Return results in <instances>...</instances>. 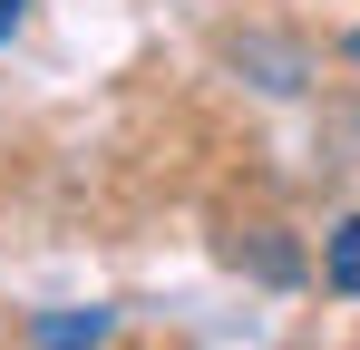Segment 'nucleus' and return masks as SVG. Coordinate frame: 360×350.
I'll return each mask as SVG.
<instances>
[{"label": "nucleus", "instance_id": "nucleus-1", "mask_svg": "<svg viewBox=\"0 0 360 350\" xmlns=\"http://www.w3.org/2000/svg\"><path fill=\"white\" fill-rule=\"evenodd\" d=\"M321 283H331V292H351V302H360V214H351L341 233H331V243H321Z\"/></svg>", "mask_w": 360, "mask_h": 350}, {"label": "nucleus", "instance_id": "nucleus-2", "mask_svg": "<svg viewBox=\"0 0 360 350\" xmlns=\"http://www.w3.org/2000/svg\"><path fill=\"white\" fill-rule=\"evenodd\" d=\"M39 341H108V311H49Z\"/></svg>", "mask_w": 360, "mask_h": 350}, {"label": "nucleus", "instance_id": "nucleus-3", "mask_svg": "<svg viewBox=\"0 0 360 350\" xmlns=\"http://www.w3.org/2000/svg\"><path fill=\"white\" fill-rule=\"evenodd\" d=\"M20 20H30V0H0V49L20 39Z\"/></svg>", "mask_w": 360, "mask_h": 350}, {"label": "nucleus", "instance_id": "nucleus-4", "mask_svg": "<svg viewBox=\"0 0 360 350\" xmlns=\"http://www.w3.org/2000/svg\"><path fill=\"white\" fill-rule=\"evenodd\" d=\"M351 58H360V30H351Z\"/></svg>", "mask_w": 360, "mask_h": 350}]
</instances>
